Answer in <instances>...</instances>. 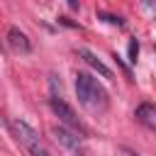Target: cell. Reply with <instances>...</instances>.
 Wrapping results in <instances>:
<instances>
[{"mask_svg": "<svg viewBox=\"0 0 156 156\" xmlns=\"http://www.w3.org/2000/svg\"><path fill=\"white\" fill-rule=\"evenodd\" d=\"M127 156H136V154H127Z\"/></svg>", "mask_w": 156, "mask_h": 156, "instance_id": "7c38bea8", "label": "cell"}, {"mask_svg": "<svg viewBox=\"0 0 156 156\" xmlns=\"http://www.w3.org/2000/svg\"><path fill=\"white\" fill-rule=\"evenodd\" d=\"M78 56H80V58H83V61H85V63H88L93 71H98L102 78L112 80V71H110V68H107V66H105V63H102V61H100V58H98L93 51H88V49H78Z\"/></svg>", "mask_w": 156, "mask_h": 156, "instance_id": "8992f818", "label": "cell"}, {"mask_svg": "<svg viewBox=\"0 0 156 156\" xmlns=\"http://www.w3.org/2000/svg\"><path fill=\"white\" fill-rule=\"evenodd\" d=\"M76 95H78L80 105H85L88 110L107 107V93L90 73H76Z\"/></svg>", "mask_w": 156, "mask_h": 156, "instance_id": "6da1fadb", "label": "cell"}, {"mask_svg": "<svg viewBox=\"0 0 156 156\" xmlns=\"http://www.w3.org/2000/svg\"><path fill=\"white\" fill-rule=\"evenodd\" d=\"M136 122H141L146 129H156V107L151 102H141L136 107Z\"/></svg>", "mask_w": 156, "mask_h": 156, "instance_id": "52a82bcc", "label": "cell"}, {"mask_svg": "<svg viewBox=\"0 0 156 156\" xmlns=\"http://www.w3.org/2000/svg\"><path fill=\"white\" fill-rule=\"evenodd\" d=\"M51 134H54V139L63 146V149H68L71 154H76V156H83V144H80V136L78 134H73L71 129H66L63 124H58V127H54L51 129Z\"/></svg>", "mask_w": 156, "mask_h": 156, "instance_id": "277c9868", "label": "cell"}, {"mask_svg": "<svg viewBox=\"0 0 156 156\" xmlns=\"http://www.w3.org/2000/svg\"><path fill=\"white\" fill-rule=\"evenodd\" d=\"M66 5H68L71 10H78V0H66Z\"/></svg>", "mask_w": 156, "mask_h": 156, "instance_id": "30bf717a", "label": "cell"}, {"mask_svg": "<svg viewBox=\"0 0 156 156\" xmlns=\"http://www.w3.org/2000/svg\"><path fill=\"white\" fill-rule=\"evenodd\" d=\"M98 17H100V20H105L107 24H115V27H124L122 17H115V15H107V12H98Z\"/></svg>", "mask_w": 156, "mask_h": 156, "instance_id": "ba28073f", "label": "cell"}, {"mask_svg": "<svg viewBox=\"0 0 156 156\" xmlns=\"http://www.w3.org/2000/svg\"><path fill=\"white\" fill-rule=\"evenodd\" d=\"M12 132H15V136L20 139V144H24V149H27L32 156H51V154L44 149V144L39 141L37 129H32L27 122L15 119V122H12Z\"/></svg>", "mask_w": 156, "mask_h": 156, "instance_id": "3957f363", "label": "cell"}, {"mask_svg": "<svg viewBox=\"0 0 156 156\" xmlns=\"http://www.w3.org/2000/svg\"><path fill=\"white\" fill-rule=\"evenodd\" d=\"M49 107L54 110V115L58 117V122H61L63 127H68L73 134H80V139H83V136H88L85 124L78 119V115L73 112V107H71L66 100H61V98H51V100H49Z\"/></svg>", "mask_w": 156, "mask_h": 156, "instance_id": "7a4b0ae2", "label": "cell"}, {"mask_svg": "<svg viewBox=\"0 0 156 156\" xmlns=\"http://www.w3.org/2000/svg\"><path fill=\"white\" fill-rule=\"evenodd\" d=\"M7 44H10L15 51H20V54H29V51H32L29 37H27L22 29H17V27H10V29H7Z\"/></svg>", "mask_w": 156, "mask_h": 156, "instance_id": "5b68a950", "label": "cell"}, {"mask_svg": "<svg viewBox=\"0 0 156 156\" xmlns=\"http://www.w3.org/2000/svg\"><path fill=\"white\" fill-rule=\"evenodd\" d=\"M136 56H139V41L129 39V63H136Z\"/></svg>", "mask_w": 156, "mask_h": 156, "instance_id": "9c48e42d", "label": "cell"}, {"mask_svg": "<svg viewBox=\"0 0 156 156\" xmlns=\"http://www.w3.org/2000/svg\"><path fill=\"white\" fill-rule=\"evenodd\" d=\"M0 124H5V119H2V115H0Z\"/></svg>", "mask_w": 156, "mask_h": 156, "instance_id": "8fae6325", "label": "cell"}]
</instances>
